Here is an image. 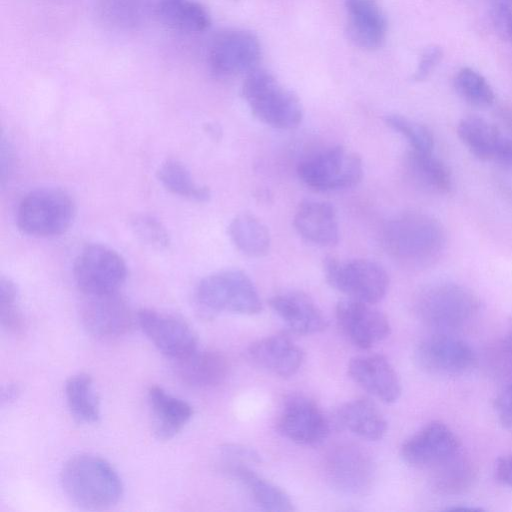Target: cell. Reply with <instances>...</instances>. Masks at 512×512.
Here are the masks:
<instances>
[{
    "label": "cell",
    "instance_id": "1",
    "mask_svg": "<svg viewBox=\"0 0 512 512\" xmlns=\"http://www.w3.org/2000/svg\"><path fill=\"white\" fill-rule=\"evenodd\" d=\"M382 242L395 260L407 266L425 267L440 257L446 245V232L433 216L408 211L387 221Z\"/></svg>",
    "mask_w": 512,
    "mask_h": 512
},
{
    "label": "cell",
    "instance_id": "2",
    "mask_svg": "<svg viewBox=\"0 0 512 512\" xmlns=\"http://www.w3.org/2000/svg\"><path fill=\"white\" fill-rule=\"evenodd\" d=\"M60 479L67 497L84 509L110 508L123 494V484L116 470L105 459L92 454L68 459Z\"/></svg>",
    "mask_w": 512,
    "mask_h": 512
},
{
    "label": "cell",
    "instance_id": "3",
    "mask_svg": "<svg viewBox=\"0 0 512 512\" xmlns=\"http://www.w3.org/2000/svg\"><path fill=\"white\" fill-rule=\"evenodd\" d=\"M241 94L253 115L266 125L289 130L302 121L298 97L265 69L256 68L245 75Z\"/></svg>",
    "mask_w": 512,
    "mask_h": 512
},
{
    "label": "cell",
    "instance_id": "4",
    "mask_svg": "<svg viewBox=\"0 0 512 512\" xmlns=\"http://www.w3.org/2000/svg\"><path fill=\"white\" fill-rule=\"evenodd\" d=\"M195 301L202 313L255 315L262 310L259 293L249 276L237 269L214 272L197 285Z\"/></svg>",
    "mask_w": 512,
    "mask_h": 512
},
{
    "label": "cell",
    "instance_id": "5",
    "mask_svg": "<svg viewBox=\"0 0 512 512\" xmlns=\"http://www.w3.org/2000/svg\"><path fill=\"white\" fill-rule=\"evenodd\" d=\"M480 302L468 288L439 282L424 288L416 300V312L428 326L442 332L467 325L478 313Z\"/></svg>",
    "mask_w": 512,
    "mask_h": 512
},
{
    "label": "cell",
    "instance_id": "6",
    "mask_svg": "<svg viewBox=\"0 0 512 512\" xmlns=\"http://www.w3.org/2000/svg\"><path fill=\"white\" fill-rule=\"evenodd\" d=\"M76 207L71 196L59 188H39L30 191L17 208L19 229L34 237H54L71 226Z\"/></svg>",
    "mask_w": 512,
    "mask_h": 512
},
{
    "label": "cell",
    "instance_id": "7",
    "mask_svg": "<svg viewBox=\"0 0 512 512\" xmlns=\"http://www.w3.org/2000/svg\"><path fill=\"white\" fill-rule=\"evenodd\" d=\"M326 281L347 298L370 304L383 299L389 287L385 269L369 259L341 260L328 256L323 261Z\"/></svg>",
    "mask_w": 512,
    "mask_h": 512
},
{
    "label": "cell",
    "instance_id": "8",
    "mask_svg": "<svg viewBox=\"0 0 512 512\" xmlns=\"http://www.w3.org/2000/svg\"><path fill=\"white\" fill-rule=\"evenodd\" d=\"M363 172L359 155L339 145L307 157L297 167L300 180L320 192L351 188L361 181Z\"/></svg>",
    "mask_w": 512,
    "mask_h": 512
},
{
    "label": "cell",
    "instance_id": "9",
    "mask_svg": "<svg viewBox=\"0 0 512 512\" xmlns=\"http://www.w3.org/2000/svg\"><path fill=\"white\" fill-rule=\"evenodd\" d=\"M73 275L84 295L118 292L127 277V265L114 249L98 243L86 245L77 255Z\"/></svg>",
    "mask_w": 512,
    "mask_h": 512
},
{
    "label": "cell",
    "instance_id": "10",
    "mask_svg": "<svg viewBox=\"0 0 512 512\" xmlns=\"http://www.w3.org/2000/svg\"><path fill=\"white\" fill-rule=\"evenodd\" d=\"M261 46L258 37L249 30L223 31L213 39L208 62L211 72L220 78L247 75L258 68Z\"/></svg>",
    "mask_w": 512,
    "mask_h": 512
},
{
    "label": "cell",
    "instance_id": "11",
    "mask_svg": "<svg viewBox=\"0 0 512 512\" xmlns=\"http://www.w3.org/2000/svg\"><path fill=\"white\" fill-rule=\"evenodd\" d=\"M414 359L424 372L445 377L465 375L477 363L467 343L444 332L424 338L415 349Z\"/></svg>",
    "mask_w": 512,
    "mask_h": 512
},
{
    "label": "cell",
    "instance_id": "12",
    "mask_svg": "<svg viewBox=\"0 0 512 512\" xmlns=\"http://www.w3.org/2000/svg\"><path fill=\"white\" fill-rule=\"evenodd\" d=\"M325 473L330 485L337 491L361 496L372 487L375 467L370 455L361 447L344 444L327 454Z\"/></svg>",
    "mask_w": 512,
    "mask_h": 512
},
{
    "label": "cell",
    "instance_id": "13",
    "mask_svg": "<svg viewBox=\"0 0 512 512\" xmlns=\"http://www.w3.org/2000/svg\"><path fill=\"white\" fill-rule=\"evenodd\" d=\"M278 430L302 446H317L329 435V422L315 401L305 395H290L283 403Z\"/></svg>",
    "mask_w": 512,
    "mask_h": 512
},
{
    "label": "cell",
    "instance_id": "14",
    "mask_svg": "<svg viewBox=\"0 0 512 512\" xmlns=\"http://www.w3.org/2000/svg\"><path fill=\"white\" fill-rule=\"evenodd\" d=\"M136 321L153 345L174 360L183 358L198 348L193 329L175 315L143 308L137 312Z\"/></svg>",
    "mask_w": 512,
    "mask_h": 512
},
{
    "label": "cell",
    "instance_id": "15",
    "mask_svg": "<svg viewBox=\"0 0 512 512\" xmlns=\"http://www.w3.org/2000/svg\"><path fill=\"white\" fill-rule=\"evenodd\" d=\"M80 317L86 330L99 338L123 336L132 329L135 317L118 292L85 295Z\"/></svg>",
    "mask_w": 512,
    "mask_h": 512
},
{
    "label": "cell",
    "instance_id": "16",
    "mask_svg": "<svg viewBox=\"0 0 512 512\" xmlns=\"http://www.w3.org/2000/svg\"><path fill=\"white\" fill-rule=\"evenodd\" d=\"M335 315L343 334L360 349H369L390 334L386 315L373 304L347 298L338 302Z\"/></svg>",
    "mask_w": 512,
    "mask_h": 512
},
{
    "label": "cell",
    "instance_id": "17",
    "mask_svg": "<svg viewBox=\"0 0 512 512\" xmlns=\"http://www.w3.org/2000/svg\"><path fill=\"white\" fill-rule=\"evenodd\" d=\"M460 450L457 435L445 423L431 421L402 444L400 454L408 465L430 470Z\"/></svg>",
    "mask_w": 512,
    "mask_h": 512
},
{
    "label": "cell",
    "instance_id": "18",
    "mask_svg": "<svg viewBox=\"0 0 512 512\" xmlns=\"http://www.w3.org/2000/svg\"><path fill=\"white\" fill-rule=\"evenodd\" d=\"M348 374L363 390L383 403H394L401 395L399 376L392 364L382 355L368 354L351 358Z\"/></svg>",
    "mask_w": 512,
    "mask_h": 512
},
{
    "label": "cell",
    "instance_id": "19",
    "mask_svg": "<svg viewBox=\"0 0 512 512\" xmlns=\"http://www.w3.org/2000/svg\"><path fill=\"white\" fill-rule=\"evenodd\" d=\"M349 41L364 50L382 47L387 34V20L377 0H345Z\"/></svg>",
    "mask_w": 512,
    "mask_h": 512
},
{
    "label": "cell",
    "instance_id": "20",
    "mask_svg": "<svg viewBox=\"0 0 512 512\" xmlns=\"http://www.w3.org/2000/svg\"><path fill=\"white\" fill-rule=\"evenodd\" d=\"M247 356L254 365L282 378L295 375L304 361L303 350L283 334L253 342L247 349Z\"/></svg>",
    "mask_w": 512,
    "mask_h": 512
},
{
    "label": "cell",
    "instance_id": "21",
    "mask_svg": "<svg viewBox=\"0 0 512 512\" xmlns=\"http://www.w3.org/2000/svg\"><path fill=\"white\" fill-rule=\"evenodd\" d=\"M269 305L294 333L312 335L324 331L327 320L315 302L299 291H285L272 296Z\"/></svg>",
    "mask_w": 512,
    "mask_h": 512
},
{
    "label": "cell",
    "instance_id": "22",
    "mask_svg": "<svg viewBox=\"0 0 512 512\" xmlns=\"http://www.w3.org/2000/svg\"><path fill=\"white\" fill-rule=\"evenodd\" d=\"M294 227L307 241L332 246L339 240V223L334 206L321 200H304L294 215Z\"/></svg>",
    "mask_w": 512,
    "mask_h": 512
},
{
    "label": "cell",
    "instance_id": "23",
    "mask_svg": "<svg viewBox=\"0 0 512 512\" xmlns=\"http://www.w3.org/2000/svg\"><path fill=\"white\" fill-rule=\"evenodd\" d=\"M175 370L185 384L196 388L220 385L229 373L227 357L218 350L198 348L189 355L177 359Z\"/></svg>",
    "mask_w": 512,
    "mask_h": 512
},
{
    "label": "cell",
    "instance_id": "24",
    "mask_svg": "<svg viewBox=\"0 0 512 512\" xmlns=\"http://www.w3.org/2000/svg\"><path fill=\"white\" fill-rule=\"evenodd\" d=\"M147 398L153 431L158 439L169 440L176 436L193 415L189 403L169 394L160 386H150Z\"/></svg>",
    "mask_w": 512,
    "mask_h": 512
},
{
    "label": "cell",
    "instance_id": "25",
    "mask_svg": "<svg viewBox=\"0 0 512 512\" xmlns=\"http://www.w3.org/2000/svg\"><path fill=\"white\" fill-rule=\"evenodd\" d=\"M222 470L237 479L249 492L254 502L263 510L271 512H290L293 503L281 488L258 475L246 463L222 460Z\"/></svg>",
    "mask_w": 512,
    "mask_h": 512
},
{
    "label": "cell",
    "instance_id": "26",
    "mask_svg": "<svg viewBox=\"0 0 512 512\" xmlns=\"http://www.w3.org/2000/svg\"><path fill=\"white\" fill-rule=\"evenodd\" d=\"M338 423L360 438L377 441L387 431L381 411L370 400L359 398L344 403L337 412Z\"/></svg>",
    "mask_w": 512,
    "mask_h": 512
},
{
    "label": "cell",
    "instance_id": "27",
    "mask_svg": "<svg viewBox=\"0 0 512 512\" xmlns=\"http://www.w3.org/2000/svg\"><path fill=\"white\" fill-rule=\"evenodd\" d=\"M433 490L442 495H456L469 490L477 477V468L462 450L430 469Z\"/></svg>",
    "mask_w": 512,
    "mask_h": 512
},
{
    "label": "cell",
    "instance_id": "28",
    "mask_svg": "<svg viewBox=\"0 0 512 512\" xmlns=\"http://www.w3.org/2000/svg\"><path fill=\"white\" fill-rule=\"evenodd\" d=\"M406 171L411 180L426 191L447 194L453 186L448 166L431 153L410 150L405 158Z\"/></svg>",
    "mask_w": 512,
    "mask_h": 512
},
{
    "label": "cell",
    "instance_id": "29",
    "mask_svg": "<svg viewBox=\"0 0 512 512\" xmlns=\"http://www.w3.org/2000/svg\"><path fill=\"white\" fill-rule=\"evenodd\" d=\"M155 14L164 24L186 32H201L211 24L206 8L194 0H157Z\"/></svg>",
    "mask_w": 512,
    "mask_h": 512
},
{
    "label": "cell",
    "instance_id": "30",
    "mask_svg": "<svg viewBox=\"0 0 512 512\" xmlns=\"http://www.w3.org/2000/svg\"><path fill=\"white\" fill-rule=\"evenodd\" d=\"M228 234L236 248L249 257H263L271 245L266 225L254 215L242 213L232 219Z\"/></svg>",
    "mask_w": 512,
    "mask_h": 512
},
{
    "label": "cell",
    "instance_id": "31",
    "mask_svg": "<svg viewBox=\"0 0 512 512\" xmlns=\"http://www.w3.org/2000/svg\"><path fill=\"white\" fill-rule=\"evenodd\" d=\"M457 134L469 151L480 160L493 159L501 133L488 120L471 115L460 120Z\"/></svg>",
    "mask_w": 512,
    "mask_h": 512
},
{
    "label": "cell",
    "instance_id": "32",
    "mask_svg": "<svg viewBox=\"0 0 512 512\" xmlns=\"http://www.w3.org/2000/svg\"><path fill=\"white\" fill-rule=\"evenodd\" d=\"M65 397L72 416L82 423H94L100 417L99 399L93 380L86 373L69 377L65 383Z\"/></svg>",
    "mask_w": 512,
    "mask_h": 512
},
{
    "label": "cell",
    "instance_id": "33",
    "mask_svg": "<svg viewBox=\"0 0 512 512\" xmlns=\"http://www.w3.org/2000/svg\"><path fill=\"white\" fill-rule=\"evenodd\" d=\"M157 178L169 192L196 202H206L211 196L207 186L199 185L185 164L167 159L160 164Z\"/></svg>",
    "mask_w": 512,
    "mask_h": 512
},
{
    "label": "cell",
    "instance_id": "34",
    "mask_svg": "<svg viewBox=\"0 0 512 512\" xmlns=\"http://www.w3.org/2000/svg\"><path fill=\"white\" fill-rule=\"evenodd\" d=\"M458 95L467 103L480 107H490L495 101V94L488 81L470 67L461 68L453 80Z\"/></svg>",
    "mask_w": 512,
    "mask_h": 512
},
{
    "label": "cell",
    "instance_id": "35",
    "mask_svg": "<svg viewBox=\"0 0 512 512\" xmlns=\"http://www.w3.org/2000/svg\"><path fill=\"white\" fill-rule=\"evenodd\" d=\"M385 122L390 128L406 138L412 150L425 153L433 152V134L425 125L399 114L387 115Z\"/></svg>",
    "mask_w": 512,
    "mask_h": 512
},
{
    "label": "cell",
    "instance_id": "36",
    "mask_svg": "<svg viewBox=\"0 0 512 512\" xmlns=\"http://www.w3.org/2000/svg\"><path fill=\"white\" fill-rule=\"evenodd\" d=\"M18 296V289L14 282L2 277L0 281V321L2 327L12 334H20L25 328Z\"/></svg>",
    "mask_w": 512,
    "mask_h": 512
},
{
    "label": "cell",
    "instance_id": "37",
    "mask_svg": "<svg viewBox=\"0 0 512 512\" xmlns=\"http://www.w3.org/2000/svg\"><path fill=\"white\" fill-rule=\"evenodd\" d=\"M131 226L136 236L147 245L162 250L169 246L170 238L163 224L153 216H136Z\"/></svg>",
    "mask_w": 512,
    "mask_h": 512
},
{
    "label": "cell",
    "instance_id": "38",
    "mask_svg": "<svg viewBox=\"0 0 512 512\" xmlns=\"http://www.w3.org/2000/svg\"><path fill=\"white\" fill-rule=\"evenodd\" d=\"M490 17L498 35L512 42V0L492 1Z\"/></svg>",
    "mask_w": 512,
    "mask_h": 512
},
{
    "label": "cell",
    "instance_id": "39",
    "mask_svg": "<svg viewBox=\"0 0 512 512\" xmlns=\"http://www.w3.org/2000/svg\"><path fill=\"white\" fill-rule=\"evenodd\" d=\"M443 58L441 47L432 45L427 47L421 54L417 68L412 75L414 81L427 79Z\"/></svg>",
    "mask_w": 512,
    "mask_h": 512
},
{
    "label": "cell",
    "instance_id": "40",
    "mask_svg": "<svg viewBox=\"0 0 512 512\" xmlns=\"http://www.w3.org/2000/svg\"><path fill=\"white\" fill-rule=\"evenodd\" d=\"M501 425L512 433V382L506 383L493 401Z\"/></svg>",
    "mask_w": 512,
    "mask_h": 512
},
{
    "label": "cell",
    "instance_id": "41",
    "mask_svg": "<svg viewBox=\"0 0 512 512\" xmlns=\"http://www.w3.org/2000/svg\"><path fill=\"white\" fill-rule=\"evenodd\" d=\"M495 476L500 483L512 488V453L502 455L497 459Z\"/></svg>",
    "mask_w": 512,
    "mask_h": 512
},
{
    "label": "cell",
    "instance_id": "42",
    "mask_svg": "<svg viewBox=\"0 0 512 512\" xmlns=\"http://www.w3.org/2000/svg\"><path fill=\"white\" fill-rule=\"evenodd\" d=\"M493 160L507 168H512V138L501 136Z\"/></svg>",
    "mask_w": 512,
    "mask_h": 512
},
{
    "label": "cell",
    "instance_id": "43",
    "mask_svg": "<svg viewBox=\"0 0 512 512\" xmlns=\"http://www.w3.org/2000/svg\"><path fill=\"white\" fill-rule=\"evenodd\" d=\"M20 386L15 383H10L2 387L1 401L2 403H11L16 400L20 394Z\"/></svg>",
    "mask_w": 512,
    "mask_h": 512
},
{
    "label": "cell",
    "instance_id": "44",
    "mask_svg": "<svg viewBox=\"0 0 512 512\" xmlns=\"http://www.w3.org/2000/svg\"><path fill=\"white\" fill-rule=\"evenodd\" d=\"M498 116L506 128L512 132V108L502 107L498 111Z\"/></svg>",
    "mask_w": 512,
    "mask_h": 512
},
{
    "label": "cell",
    "instance_id": "45",
    "mask_svg": "<svg viewBox=\"0 0 512 512\" xmlns=\"http://www.w3.org/2000/svg\"><path fill=\"white\" fill-rule=\"evenodd\" d=\"M447 510H453V511H458V510H464V511H480L481 508H477V507H467V506H455V507H452V508H449Z\"/></svg>",
    "mask_w": 512,
    "mask_h": 512
},
{
    "label": "cell",
    "instance_id": "46",
    "mask_svg": "<svg viewBox=\"0 0 512 512\" xmlns=\"http://www.w3.org/2000/svg\"><path fill=\"white\" fill-rule=\"evenodd\" d=\"M492 1H494V0H492Z\"/></svg>",
    "mask_w": 512,
    "mask_h": 512
}]
</instances>
